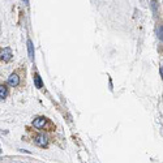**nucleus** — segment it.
Instances as JSON below:
<instances>
[{"mask_svg":"<svg viewBox=\"0 0 163 163\" xmlns=\"http://www.w3.org/2000/svg\"><path fill=\"white\" fill-rule=\"evenodd\" d=\"M35 144L39 145V146H47V137H46L44 135H38V136H35Z\"/></svg>","mask_w":163,"mask_h":163,"instance_id":"f257e3e1","label":"nucleus"},{"mask_svg":"<svg viewBox=\"0 0 163 163\" xmlns=\"http://www.w3.org/2000/svg\"><path fill=\"white\" fill-rule=\"evenodd\" d=\"M159 72H161V76H162V78H163V67L159 68Z\"/></svg>","mask_w":163,"mask_h":163,"instance_id":"1a4fd4ad","label":"nucleus"},{"mask_svg":"<svg viewBox=\"0 0 163 163\" xmlns=\"http://www.w3.org/2000/svg\"><path fill=\"white\" fill-rule=\"evenodd\" d=\"M7 94H8L7 88H6L4 85H2V86H0V98H2V100H3L4 98H7Z\"/></svg>","mask_w":163,"mask_h":163,"instance_id":"0eeeda50","label":"nucleus"},{"mask_svg":"<svg viewBox=\"0 0 163 163\" xmlns=\"http://www.w3.org/2000/svg\"><path fill=\"white\" fill-rule=\"evenodd\" d=\"M25 2H26V3H28V0H25Z\"/></svg>","mask_w":163,"mask_h":163,"instance_id":"9d476101","label":"nucleus"},{"mask_svg":"<svg viewBox=\"0 0 163 163\" xmlns=\"http://www.w3.org/2000/svg\"><path fill=\"white\" fill-rule=\"evenodd\" d=\"M33 124H34L35 128L42 129V128H44V125L47 124V119H46V118H37L33 121Z\"/></svg>","mask_w":163,"mask_h":163,"instance_id":"7ed1b4c3","label":"nucleus"},{"mask_svg":"<svg viewBox=\"0 0 163 163\" xmlns=\"http://www.w3.org/2000/svg\"><path fill=\"white\" fill-rule=\"evenodd\" d=\"M158 37L161 40H163V26H159V29H158Z\"/></svg>","mask_w":163,"mask_h":163,"instance_id":"6e6552de","label":"nucleus"},{"mask_svg":"<svg viewBox=\"0 0 163 163\" xmlns=\"http://www.w3.org/2000/svg\"><path fill=\"white\" fill-rule=\"evenodd\" d=\"M12 58V50L9 47H6L2 50V60H4V62H9Z\"/></svg>","mask_w":163,"mask_h":163,"instance_id":"f03ea898","label":"nucleus"},{"mask_svg":"<svg viewBox=\"0 0 163 163\" xmlns=\"http://www.w3.org/2000/svg\"><path fill=\"white\" fill-rule=\"evenodd\" d=\"M28 52H29V58L30 60H34V46L32 43V40H28Z\"/></svg>","mask_w":163,"mask_h":163,"instance_id":"39448f33","label":"nucleus"},{"mask_svg":"<svg viewBox=\"0 0 163 163\" xmlns=\"http://www.w3.org/2000/svg\"><path fill=\"white\" fill-rule=\"evenodd\" d=\"M8 84L11 85V86H18V84H20V77L17 74H11L8 77Z\"/></svg>","mask_w":163,"mask_h":163,"instance_id":"20e7f679","label":"nucleus"},{"mask_svg":"<svg viewBox=\"0 0 163 163\" xmlns=\"http://www.w3.org/2000/svg\"><path fill=\"white\" fill-rule=\"evenodd\" d=\"M34 84H35V86H37L38 89H40V88L43 86V82H42V80H40V77H39L38 73L34 74Z\"/></svg>","mask_w":163,"mask_h":163,"instance_id":"423d86ee","label":"nucleus"}]
</instances>
